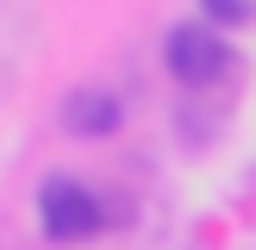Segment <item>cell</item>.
<instances>
[{
	"instance_id": "1",
	"label": "cell",
	"mask_w": 256,
	"mask_h": 250,
	"mask_svg": "<svg viewBox=\"0 0 256 250\" xmlns=\"http://www.w3.org/2000/svg\"><path fill=\"white\" fill-rule=\"evenodd\" d=\"M38 219H44L50 244H88L106 232V206L94 200V188H82L75 175H50L38 188Z\"/></svg>"
},
{
	"instance_id": "2",
	"label": "cell",
	"mask_w": 256,
	"mask_h": 250,
	"mask_svg": "<svg viewBox=\"0 0 256 250\" xmlns=\"http://www.w3.org/2000/svg\"><path fill=\"white\" fill-rule=\"evenodd\" d=\"M162 62L182 88H212L232 75V44H225L212 25H175L169 44H162Z\"/></svg>"
},
{
	"instance_id": "3",
	"label": "cell",
	"mask_w": 256,
	"mask_h": 250,
	"mask_svg": "<svg viewBox=\"0 0 256 250\" xmlns=\"http://www.w3.org/2000/svg\"><path fill=\"white\" fill-rule=\"evenodd\" d=\"M62 125L75 138H106V132H119V100L100 94V88H82V94L62 100Z\"/></svg>"
},
{
	"instance_id": "4",
	"label": "cell",
	"mask_w": 256,
	"mask_h": 250,
	"mask_svg": "<svg viewBox=\"0 0 256 250\" xmlns=\"http://www.w3.org/2000/svg\"><path fill=\"white\" fill-rule=\"evenodd\" d=\"M200 6H206V19H212V25H232V32L256 19V0H200Z\"/></svg>"
}]
</instances>
